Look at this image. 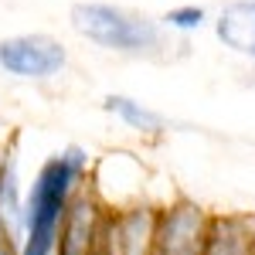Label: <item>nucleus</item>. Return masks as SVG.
Here are the masks:
<instances>
[{
	"mask_svg": "<svg viewBox=\"0 0 255 255\" xmlns=\"http://www.w3.org/2000/svg\"><path fill=\"white\" fill-rule=\"evenodd\" d=\"M82 167H85V153L75 150V146L58 153V157H51L41 167L38 180L31 187V197H27V208H24V245H20V255L51 252V245L58 238V228L65 225L68 197H72V187L79 180Z\"/></svg>",
	"mask_w": 255,
	"mask_h": 255,
	"instance_id": "nucleus-1",
	"label": "nucleus"
},
{
	"mask_svg": "<svg viewBox=\"0 0 255 255\" xmlns=\"http://www.w3.org/2000/svg\"><path fill=\"white\" fill-rule=\"evenodd\" d=\"M72 27L92 44L113 51H150L160 44V27L146 17H133L123 7L85 0L72 7Z\"/></svg>",
	"mask_w": 255,
	"mask_h": 255,
	"instance_id": "nucleus-2",
	"label": "nucleus"
},
{
	"mask_svg": "<svg viewBox=\"0 0 255 255\" xmlns=\"http://www.w3.org/2000/svg\"><path fill=\"white\" fill-rule=\"evenodd\" d=\"M65 48L48 34H20L0 41V68L17 79H51L65 68Z\"/></svg>",
	"mask_w": 255,
	"mask_h": 255,
	"instance_id": "nucleus-3",
	"label": "nucleus"
},
{
	"mask_svg": "<svg viewBox=\"0 0 255 255\" xmlns=\"http://www.w3.org/2000/svg\"><path fill=\"white\" fill-rule=\"evenodd\" d=\"M201 211L197 208H177L163 218L157 232V255H201Z\"/></svg>",
	"mask_w": 255,
	"mask_h": 255,
	"instance_id": "nucleus-4",
	"label": "nucleus"
},
{
	"mask_svg": "<svg viewBox=\"0 0 255 255\" xmlns=\"http://www.w3.org/2000/svg\"><path fill=\"white\" fill-rule=\"evenodd\" d=\"M215 31L232 51L255 58V0H235V3H228L218 14Z\"/></svg>",
	"mask_w": 255,
	"mask_h": 255,
	"instance_id": "nucleus-5",
	"label": "nucleus"
},
{
	"mask_svg": "<svg viewBox=\"0 0 255 255\" xmlns=\"http://www.w3.org/2000/svg\"><path fill=\"white\" fill-rule=\"evenodd\" d=\"M102 106H106V113H116L126 126H133L139 133H157V129H163V116L153 113V109H146L143 102H136V99H129V96H106Z\"/></svg>",
	"mask_w": 255,
	"mask_h": 255,
	"instance_id": "nucleus-6",
	"label": "nucleus"
},
{
	"mask_svg": "<svg viewBox=\"0 0 255 255\" xmlns=\"http://www.w3.org/2000/svg\"><path fill=\"white\" fill-rule=\"evenodd\" d=\"M204 255H255L249 232L242 228V221H218L211 242L201 249Z\"/></svg>",
	"mask_w": 255,
	"mask_h": 255,
	"instance_id": "nucleus-7",
	"label": "nucleus"
},
{
	"mask_svg": "<svg viewBox=\"0 0 255 255\" xmlns=\"http://www.w3.org/2000/svg\"><path fill=\"white\" fill-rule=\"evenodd\" d=\"M163 20L170 27H177V31H197L204 24V10L201 7H174V10H167Z\"/></svg>",
	"mask_w": 255,
	"mask_h": 255,
	"instance_id": "nucleus-8",
	"label": "nucleus"
},
{
	"mask_svg": "<svg viewBox=\"0 0 255 255\" xmlns=\"http://www.w3.org/2000/svg\"><path fill=\"white\" fill-rule=\"evenodd\" d=\"M0 255H10V242H3V238H0Z\"/></svg>",
	"mask_w": 255,
	"mask_h": 255,
	"instance_id": "nucleus-9",
	"label": "nucleus"
}]
</instances>
